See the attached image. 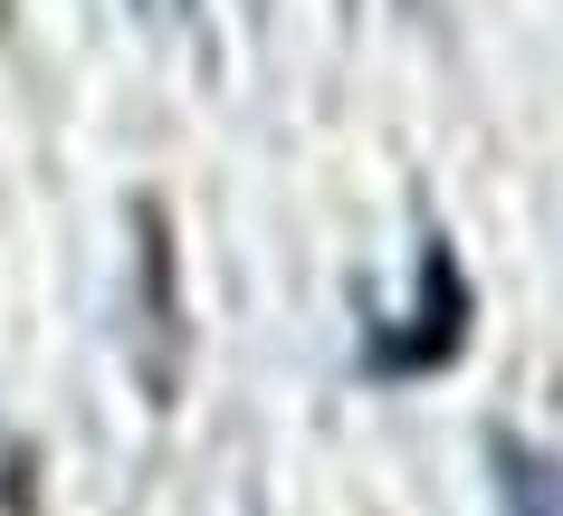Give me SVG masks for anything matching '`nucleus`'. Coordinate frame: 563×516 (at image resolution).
<instances>
[{
  "mask_svg": "<svg viewBox=\"0 0 563 516\" xmlns=\"http://www.w3.org/2000/svg\"><path fill=\"white\" fill-rule=\"evenodd\" d=\"M459 344H468V277H459V259H449V240H420V297H411V316H401V334L373 344V364L440 373Z\"/></svg>",
  "mask_w": 563,
  "mask_h": 516,
  "instance_id": "obj_1",
  "label": "nucleus"
},
{
  "mask_svg": "<svg viewBox=\"0 0 563 516\" xmlns=\"http://www.w3.org/2000/svg\"><path fill=\"white\" fill-rule=\"evenodd\" d=\"M134 10H144L153 30H191V20H201V0H134Z\"/></svg>",
  "mask_w": 563,
  "mask_h": 516,
  "instance_id": "obj_3",
  "label": "nucleus"
},
{
  "mask_svg": "<svg viewBox=\"0 0 563 516\" xmlns=\"http://www.w3.org/2000/svg\"><path fill=\"white\" fill-rule=\"evenodd\" d=\"M487 469H497V516H563V450L487 430Z\"/></svg>",
  "mask_w": 563,
  "mask_h": 516,
  "instance_id": "obj_2",
  "label": "nucleus"
}]
</instances>
